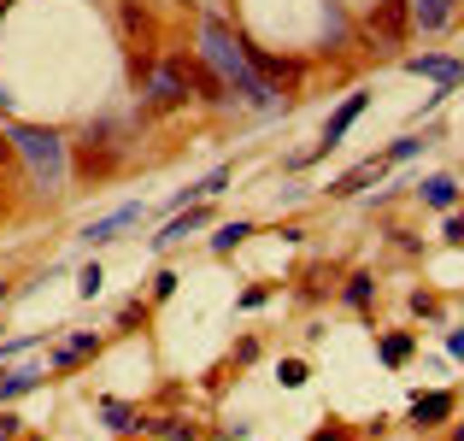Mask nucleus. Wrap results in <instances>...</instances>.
<instances>
[{
    "label": "nucleus",
    "instance_id": "obj_1",
    "mask_svg": "<svg viewBox=\"0 0 464 441\" xmlns=\"http://www.w3.org/2000/svg\"><path fill=\"white\" fill-rule=\"evenodd\" d=\"M200 42H206V65L224 77V89H236V101L241 106H276V89H265V77L247 65V47L229 35V24L224 18H206L200 24Z\"/></svg>",
    "mask_w": 464,
    "mask_h": 441
},
{
    "label": "nucleus",
    "instance_id": "obj_2",
    "mask_svg": "<svg viewBox=\"0 0 464 441\" xmlns=\"http://www.w3.org/2000/svg\"><path fill=\"white\" fill-rule=\"evenodd\" d=\"M6 136H12V147H18V159L30 165L35 189H42V194H59V189H65L71 147H65L59 130H47V124H6Z\"/></svg>",
    "mask_w": 464,
    "mask_h": 441
},
{
    "label": "nucleus",
    "instance_id": "obj_3",
    "mask_svg": "<svg viewBox=\"0 0 464 441\" xmlns=\"http://www.w3.org/2000/svg\"><path fill=\"white\" fill-rule=\"evenodd\" d=\"M65 147H71V165H77V177H82V182H106L118 165H124V153H130L124 130L106 124V118H94V124L82 130L77 142H65Z\"/></svg>",
    "mask_w": 464,
    "mask_h": 441
},
{
    "label": "nucleus",
    "instance_id": "obj_4",
    "mask_svg": "<svg viewBox=\"0 0 464 441\" xmlns=\"http://www.w3.org/2000/svg\"><path fill=\"white\" fill-rule=\"evenodd\" d=\"M136 89H141V113H148V118L182 113V106L194 101V94H188V71H182V54H165V59H153V71L136 83Z\"/></svg>",
    "mask_w": 464,
    "mask_h": 441
},
{
    "label": "nucleus",
    "instance_id": "obj_5",
    "mask_svg": "<svg viewBox=\"0 0 464 441\" xmlns=\"http://www.w3.org/2000/svg\"><path fill=\"white\" fill-rule=\"evenodd\" d=\"M364 30H371L382 47H400V42L411 35V6H406V0H371V12H364Z\"/></svg>",
    "mask_w": 464,
    "mask_h": 441
},
{
    "label": "nucleus",
    "instance_id": "obj_6",
    "mask_svg": "<svg viewBox=\"0 0 464 441\" xmlns=\"http://www.w3.org/2000/svg\"><path fill=\"white\" fill-rule=\"evenodd\" d=\"M241 47H247V42H241ZM247 65L265 77V89H295V83L306 77V65H300V59L271 54V47H247Z\"/></svg>",
    "mask_w": 464,
    "mask_h": 441
},
{
    "label": "nucleus",
    "instance_id": "obj_7",
    "mask_svg": "<svg viewBox=\"0 0 464 441\" xmlns=\"http://www.w3.org/2000/svg\"><path fill=\"white\" fill-rule=\"evenodd\" d=\"M364 106H371V94H364V89H353L347 101H341L335 113H329V124H324V142H317V153H335V147L347 142V130L364 118Z\"/></svg>",
    "mask_w": 464,
    "mask_h": 441
},
{
    "label": "nucleus",
    "instance_id": "obj_8",
    "mask_svg": "<svg viewBox=\"0 0 464 441\" xmlns=\"http://www.w3.org/2000/svg\"><path fill=\"white\" fill-rule=\"evenodd\" d=\"M94 353H101V336H94V329H77V336H65L53 353H47V371L65 377V371H77L82 359H94Z\"/></svg>",
    "mask_w": 464,
    "mask_h": 441
},
{
    "label": "nucleus",
    "instance_id": "obj_9",
    "mask_svg": "<svg viewBox=\"0 0 464 441\" xmlns=\"http://www.w3.org/2000/svg\"><path fill=\"white\" fill-rule=\"evenodd\" d=\"M453 412H459L453 388H430V395L411 400V424H418V430H441V424H453Z\"/></svg>",
    "mask_w": 464,
    "mask_h": 441
},
{
    "label": "nucleus",
    "instance_id": "obj_10",
    "mask_svg": "<svg viewBox=\"0 0 464 441\" xmlns=\"http://www.w3.org/2000/svg\"><path fill=\"white\" fill-rule=\"evenodd\" d=\"M206 224H212V206H206V201H194L188 212H177V218H170L165 230H159V236H153V248L165 253V248H177V241H188L194 230H206Z\"/></svg>",
    "mask_w": 464,
    "mask_h": 441
},
{
    "label": "nucleus",
    "instance_id": "obj_11",
    "mask_svg": "<svg viewBox=\"0 0 464 441\" xmlns=\"http://www.w3.org/2000/svg\"><path fill=\"white\" fill-rule=\"evenodd\" d=\"M382 177H388V159H382V153H371L364 165H353L347 177H335V182H329V201H353V194H359L364 182H382Z\"/></svg>",
    "mask_w": 464,
    "mask_h": 441
},
{
    "label": "nucleus",
    "instance_id": "obj_12",
    "mask_svg": "<svg viewBox=\"0 0 464 441\" xmlns=\"http://www.w3.org/2000/svg\"><path fill=\"white\" fill-rule=\"evenodd\" d=\"M406 71H418V77H435V83H447V89H459V83H464V59H453V54H411Z\"/></svg>",
    "mask_w": 464,
    "mask_h": 441
},
{
    "label": "nucleus",
    "instance_id": "obj_13",
    "mask_svg": "<svg viewBox=\"0 0 464 441\" xmlns=\"http://www.w3.org/2000/svg\"><path fill=\"white\" fill-rule=\"evenodd\" d=\"M141 212H148V206L141 201H130V206H118V212H106V218H94L89 230H82V241H94V248H101V241H112L118 230L124 224H141Z\"/></svg>",
    "mask_w": 464,
    "mask_h": 441
},
{
    "label": "nucleus",
    "instance_id": "obj_14",
    "mask_svg": "<svg viewBox=\"0 0 464 441\" xmlns=\"http://www.w3.org/2000/svg\"><path fill=\"white\" fill-rule=\"evenodd\" d=\"M453 6H459V0H418V6H411V30L441 35L447 24H453Z\"/></svg>",
    "mask_w": 464,
    "mask_h": 441
},
{
    "label": "nucleus",
    "instance_id": "obj_15",
    "mask_svg": "<svg viewBox=\"0 0 464 441\" xmlns=\"http://www.w3.org/2000/svg\"><path fill=\"white\" fill-rule=\"evenodd\" d=\"M101 418H106V430H118V436H141L148 430L141 407H130V400H101Z\"/></svg>",
    "mask_w": 464,
    "mask_h": 441
},
{
    "label": "nucleus",
    "instance_id": "obj_16",
    "mask_svg": "<svg viewBox=\"0 0 464 441\" xmlns=\"http://www.w3.org/2000/svg\"><path fill=\"white\" fill-rule=\"evenodd\" d=\"M459 194H464V189H459V177H430V182L418 189V201L430 206V212H453Z\"/></svg>",
    "mask_w": 464,
    "mask_h": 441
},
{
    "label": "nucleus",
    "instance_id": "obj_17",
    "mask_svg": "<svg viewBox=\"0 0 464 441\" xmlns=\"http://www.w3.org/2000/svg\"><path fill=\"white\" fill-rule=\"evenodd\" d=\"M411 353H418V336H411V329H388V336L376 341V359H382V365H394V371L411 359Z\"/></svg>",
    "mask_w": 464,
    "mask_h": 441
},
{
    "label": "nucleus",
    "instance_id": "obj_18",
    "mask_svg": "<svg viewBox=\"0 0 464 441\" xmlns=\"http://www.w3.org/2000/svg\"><path fill=\"white\" fill-rule=\"evenodd\" d=\"M141 436H153V441H200V430H194V418H148V430Z\"/></svg>",
    "mask_w": 464,
    "mask_h": 441
},
{
    "label": "nucleus",
    "instance_id": "obj_19",
    "mask_svg": "<svg viewBox=\"0 0 464 441\" xmlns=\"http://www.w3.org/2000/svg\"><path fill=\"white\" fill-rule=\"evenodd\" d=\"M247 236H253V218H229V224H218V236H212V253L224 260V253H236Z\"/></svg>",
    "mask_w": 464,
    "mask_h": 441
},
{
    "label": "nucleus",
    "instance_id": "obj_20",
    "mask_svg": "<svg viewBox=\"0 0 464 441\" xmlns=\"http://www.w3.org/2000/svg\"><path fill=\"white\" fill-rule=\"evenodd\" d=\"M47 371H35V365H24V371H0V400H18L30 395V388H42Z\"/></svg>",
    "mask_w": 464,
    "mask_h": 441
},
{
    "label": "nucleus",
    "instance_id": "obj_21",
    "mask_svg": "<svg viewBox=\"0 0 464 441\" xmlns=\"http://www.w3.org/2000/svg\"><path fill=\"white\" fill-rule=\"evenodd\" d=\"M341 300H347L353 312H371V300H376V277H371V271H353V277H347V289H341Z\"/></svg>",
    "mask_w": 464,
    "mask_h": 441
},
{
    "label": "nucleus",
    "instance_id": "obj_22",
    "mask_svg": "<svg viewBox=\"0 0 464 441\" xmlns=\"http://www.w3.org/2000/svg\"><path fill=\"white\" fill-rule=\"evenodd\" d=\"M306 377H312V365H306V359H283V365H276V383H283V388H300Z\"/></svg>",
    "mask_w": 464,
    "mask_h": 441
},
{
    "label": "nucleus",
    "instance_id": "obj_23",
    "mask_svg": "<svg viewBox=\"0 0 464 441\" xmlns=\"http://www.w3.org/2000/svg\"><path fill=\"white\" fill-rule=\"evenodd\" d=\"M101 283H106V271H101V265H82V277H77V294H82V300H94V294H101Z\"/></svg>",
    "mask_w": 464,
    "mask_h": 441
},
{
    "label": "nucleus",
    "instance_id": "obj_24",
    "mask_svg": "<svg viewBox=\"0 0 464 441\" xmlns=\"http://www.w3.org/2000/svg\"><path fill=\"white\" fill-rule=\"evenodd\" d=\"M418 147H423V136H400V142L388 147L382 159H388V165H400V159H411V153H418Z\"/></svg>",
    "mask_w": 464,
    "mask_h": 441
},
{
    "label": "nucleus",
    "instance_id": "obj_25",
    "mask_svg": "<svg viewBox=\"0 0 464 441\" xmlns=\"http://www.w3.org/2000/svg\"><path fill=\"white\" fill-rule=\"evenodd\" d=\"M312 441H353V430L341 418H329V424H317V430H312Z\"/></svg>",
    "mask_w": 464,
    "mask_h": 441
},
{
    "label": "nucleus",
    "instance_id": "obj_26",
    "mask_svg": "<svg viewBox=\"0 0 464 441\" xmlns=\"http://www.w3.org/2000/svg\"><path fill=\"white\" fill-rule=\"evenodd\" d=\"M141 318H148V300H130V306H124V312H118V329H136V324H141Z\"/></svg>",
    "mask_w": 464,
    "mask_h": 441
},
{
    "label": "nucleus",
    "instance_id": "obj_27",
    "mask_svg": "<svg viewBox=\"0 0 464 441\" xmlns=\"http://www.w3.org/2000/svg\"><path fill=\"white\" fill-rule=\"evenodd\" d=\"M18 165H24V159H18V147H12V136L0 130V171H18Z\"/></svg>",
    "mask_w": 464,
    "mask_h": 441
},
{
    "label": "nucleus",
    "instance_id": "obj_28",
    "mask_svg": "<svg viewBox=\"0 0 464 441\" xmlns=\"http://www.w3.org/2000/svg\"><path fill=\"white\" fill-rule=\"evenodd\" d=\"M441 236L453 241V248H464V212H453V218H447V224H441Z\"/></svg>",
    "mask_w": 464,
    "mask_h": 441
},
{
    "label": "nucleus",
    "instance_id": "obj_29",
    "mask_svg": "<svg viewBox=\"0 0 464 441\" xmlns=\"http://www.w3.org/2000/svg\"><path fill=\"white\" fill-rule=\"evenodd\" d=\"M165 294H177V271H159L153 277V300H165Z\"/></svg>",
    "mask_w": 464,
    "mask_h": 441
},
{
    "label": "nucleus",
    "instance_id": "obj_30",
    "mask_svg": "<svg viewBox=\"0 0 464 441\" xmlns=\"http://www.w3.org/2000/svg\"><path fill=\"white\" fill-rule=\"evenodd\" d=\"M18 424H24L18 412H0V441H18Z\"/></svg>",
    "mask_w": 464,
    "mask_h": 441
},
{
    "label": "nucleus",
    "instance_id": "obj_31",
    "mask_svg": "<svg viewBox=\"0 0 464 441\" xmlns=\"http://www.w3.org/2000/svg\"><path fill=\"white\" fill-rule=\"evenodd\" d=\"M265 300H271V289H247L236 306H241V312H253V306H265Z\"/></svg>",
    "mask_w": 464,
    "mask_h": 441
},
{
    "label": "nucleus",
    "instance_id": "obj_32",
    "mask_svg": "<svg viewBox=\"0 0 464 441\" xmlns=\"http://www.w3.org/2000/svg\"><path fill=\"white\" fill-rule=\"evenodd\" d=\"M447 348H453L459 359H464V329H453V336H447Z\"/></svg>",
    "mask_w": 464,
    "mask_h": 441
},
{
    "label": "nucleus",
    "instance_id": "obj_33",
    "mask_svg": "<svg viewBox=\"0 0 464 441\" xmlns=\"http://www.w3.org/2000/svg\"><path fill=\"white\" fill-rule=\"evenodd\" d=\"M0 201H6V171H0Z\"/></svg>",
    "mask_w": 464,
    "mask_h": 441
},
{
    "label": "nucleus",
    "instance_id": "obj_34",
    "mask_svg": "<svg viewBox=\"0 0 464 441\" xmlns=\"http://www.w3.org/2000/svg\"><path fill=\"white\" fill-rule=\"evenodd\" d=\"M453 441H464V424H453Z\"/></svg>",
    "mask_w": 464,
    "mask_h": 441
},
{
    "label": "nucleus",
    "instance_id": "obj_35",
    "mask_svg": "<svg viewBox=\"0 0 464 441\" xmlns=\"http://www.w3.org/2000/svg\"><path fill=\"white\" fill-rule=\"evenodd\" d=\"M6 294H12V289H6V283H0V300H6Z\"/></svg>",
    "mask_w": 464,
    "mask_h": 441
},
{
    "label": "nucleus",
    "instance_id": "obj_36",
    "mask_svg": "<svg viewBox=\"0 0 464 441\" xmlns=\"http://www.w3.org/2000/svg\"><path fill=\"white\" fill-rule=\"evenodd\" d=\"M118 441H141V436H118Z\"/></svg>",
    "mask_w": 464,
    "mask_h": 441
},
{
    "label": "nucleus",
    "instance_id": "obj_37",
    "mask_svg": "<svg viewBox=\"0 0 464 441\" xmlns=\"http://www.w3.org/2000/svg\"><path fill=\"white\" fill-rule=\"evenodd\" d=\"M0 6H12V0H0Z\"/></svg>",
    "mask_w": 464,
    "mask_h": 441
},
{
    "label": "nucleus",
    "instance_id": "obj_38",
    "mask_svg": "<svg viewBox=\"0 0 464 441\" xmlns=\"http://www.w3.org/2000/svg\"><path fill=\"white\" fill-rule=\"evenodd\" d=\"M459 6H464V0H459Z\"/></svg>",
    "mask_w": 464,
    "mask_h": 441
}]
</instances>
